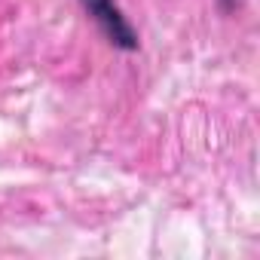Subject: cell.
Returning <instances> with one entry per match:
<instances>
[{"instance_id":"obj_1","label":"cell","mask_w":260,"mask_h":260,"mask_svg":"<svg viewBox=\"0 0 260 260\" xmlns=\"http://www.w3.org/2000/svg\"><path fill=\"white\" fill-rule=\"evenodd\" d=\"M80 4L116 49H125V52L138 49V31L128 25V19L122 16V10L113 4V0H80Z\"/></svg>"}]
</instances>
